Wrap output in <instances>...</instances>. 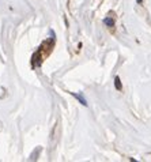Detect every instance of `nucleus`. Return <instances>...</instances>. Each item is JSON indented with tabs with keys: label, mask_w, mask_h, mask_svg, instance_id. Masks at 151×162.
<instances>
[{
	"label": "nucleus",
	"mask_w": 151,
	"mask_h": 162,
	"mask_svg": "<svg viewBox=\"0 0 151 162\" xmlns=\"http://www.w3.org/2000/svg\"><path fill=\"white\" fill-rule=\"evenodd\" d=\"M114 86H116V89H117L118 91L123 90V85H121V80H120V78L118 76L114 78Z\"/></svg>",
	"instance_id": "nucleus-1"
},
{
	"label": "nucleus",
	"mask_w": 151,
	"mask_h": 162,
	"mask_svg": "<svg viewBox=\"0 0 151 162\" xmlns=\"http://www.w3.org/2000/svg\"><path fill=\"white\" fill-rule=\"evenodd\" d=\"M71 94H72V96H74L76 99H79V101L82 102V105H85V106H87V101H86V99L83 98V97L80 96V94H79V96H78V94H75V93H71Z\"/></svg>",
	"instance_id": "nucleus-2"
},
{
	"label": "nucleus",
	"mask_w": 151,
	"mask_h": 162,
	"mask_svg": "<svg viewBox=\"0 0 151 162\" xmlns=\"http://www.w3.org/2000/svg\"><path fill=\"white\" fill-rule=\"evenodd\" d=\"M105 25H108L109 28H112V26H114V19H110V18H106V19L104 21Z\"/></svg>",
	"instance_id": "nucleus-3"
},
{
	"label": "nucleus",
	"mask_w": 151,
	"mask_h": 162,
	"mask_svg": "<svg viewBox=\"0 0 151 162\" xmlns=\"http://www.w3.org/2000/svg\"><path fill=\"white\" fill-rule=\"evenodd\" d=\"M137 3H139V4H140V3H142V0H137Z\"/></svg>",
	"instance_id": "nucleus-4"
}]
</instances>
